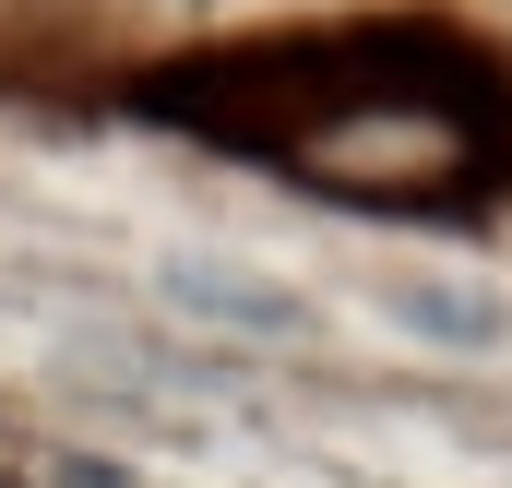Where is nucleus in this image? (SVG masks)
<instances>
[{
    "instance_id": "f257e3e1",
    "label": "nucleus",
    "mask_w": 512,
    "mask_h": 488,
    "mask_svg": "<svg viewBox=\"0 0 512 488\" xmlns=\"http://www.w3.org/2000/svg\"><path fill=\"white\" fill-rule=\"evenodd\" d=\"M393 322L453 334V346H501V334H512V310H501V298H477V286H393Z\"/></svg>"
},
{
    "instance_id": "f03ea898",
    "label": "nucleus",
    "mask_w": 512,
    "mask_h": 488,
    "mask_svg": "<svg viewBox=\"0 0 512 488\" xmlns=\"http://www.w3.org/2000/svg\"><path fill=\"white\" fill-rule=\"evenodd\" d=\"M167 286H179L191 310H215V322H251V334H286V322H298L286 298H262V286H239V274H215V262H179Z\"/></svg>"
}]
</instances>
